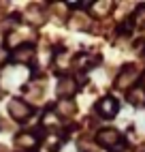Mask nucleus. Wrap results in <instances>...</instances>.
Masks as SVG:
<instances>
[{
    "label": "nucleus",
    "mask_w": 145,
    "mask_h": 152,
    "mask_svg": "<svg viewBox=\"0 0 145 152\" xmlns=\"http://www.w3.org/2000/svg\"><path fill=\"white\" fill-rule=\"evenodd\" d=\"M139 77V71L134 66H124L120 71V75L115 77V88L120 90H126V88H132V82Z\"/></svg>",
    "instance_id": "f257e3e1"
},
{
    "label": "nucleus",
    "mask_w": 145,
    "mask_h": 152,
    "mask_svg": "<svg viewBox=\"0 0 145 152\" xmlns=\"http://www.w3.org/2000/svg\"><path fill=\"white\" fill-rule=\"evenodd\" d=\"M9 114H11L15 120H26L30 114H32V107L22 99H13L11 103H9Z\"/></svg>",
    "instance_id": "f03ea898"
},
{
    "label": "nucleus",
    "mask_w": 145,
    "mask_h": 152,
    "mask_svg": "<svg viewBox=\"0 0 145 152\" xmlns=\"http://www.w3.org/2000/svg\"><path fill=\"white\" fill-rule=\"evenodd\" d=\"M117 111H120V103H117V99H113V96H105L98 103V114L105 116V118H113Z\"/></svg>",
    "instance_id": "7ed1b4c3"
},
{
    "label": "nucleus",
    "mask_w": 145,
    "mask_h": 152,
    "mask_svg": "<svg viewBox=\"0 0 145 152\" xmlns=\"http://www.w3.org/2000/svg\"><path fill=\"white\" fill-rule=\"evenodd\" d=\"M96 139H98V144L107 146V148H115L120 144V133L115 129H102V131H98Z\"/></svg>",
    "instance_id": "20e7f679"
},
{
    "label": "nucleus",
    "mask_w": 145,
    "mask_h": 152,
    "mask_svg": "<svg viewBox=\"0 0 145 152\" xmlns=\"http://www.w3.org/2000/svg\"><path fill=\"white\" fill-rule=\"evenodd\" d=\"M32 58H34V47L30 45V43L19 45L15 52H13V60H15V62H19V64H28Z\"/></svg>",
    "instance_id": "39448f33"
},
{
    "label": "nucleus",
    "mask_w": 145,
    "mask_h": 152,
    "mask_svg": "<svg viewBox=\"0 0 145 152\" xmlns=\"http://www.w3.org/2000/svg\"><path fill=\"white\" fill-rule=\"evenodd\" d=\"M58 92L62 96H72L77 92V82H75V77H64V79H60V84H58Z\"/></svg>",
    "instance_id": "423d86ee"
},
{
    "label": "nucleus",
    "mask_w": 145,
    "mask_h": 152,
    "mask_svg": "<svg viewBox=\"0 0 145 152\" xmlns=\"http://www.w3.org/2000/svg\"><path fill=\"white\" fill-rule=\"evenodd\" d=\"M38 144V139L32 135V133H22V135H17V146L19 148H34Z\"/></svg>",
    "instance_id": "0eeeda50"
},
{
    "label": "nucleus",
    "mask_w": 145,
    "mask_h": 152,
    "mask_svg": "<svg viewBox=\"0 0 145 152\" xmlns=\"http://www.w3.org/2000/svg\"><path fill=\"white\" fill-rule=\"evenodd\" d=\"M128 101L132 105H145V88H132V92L128 94Z\"/></svg>",
    "instance_id": "6e6552de"
},
{
    "label": "nucleus",
    "mask_w": 145,
    "mask_h": 152,
    "mask_svg": "<svg viewBox=\"0 0 145 152\" xmlns=\"http://www.w3.org/2000/svg\"><path fill=\"white\" fill-rule=\"evenodd\" d=\"M111 9V2H102V4H94V13L96 15H105Z\"/></svg>",
    "instance_id": "1a4fd4ad"
},
{
    "label": "nucleus",
    "mask_w": 145,
    "mask_h": 152,
    "mask_svg": "<svg viewBox=\"0 0 145 152\" xmlns=\"http://www.w3.org/2000/svg\"><path fill=\"white\" fill-rule=\"evenodd\" d=\"M45 124H47V126H56V124H58V118H56L54 114H51V111L45 116Z\"/></svg>",
    "instance_id": "9d476101"
},
{
    "label": "nucleus",
    "mask_w": 145,
    "mask_h": 152,
    "mask_svg": "<svg viewBox=\"0 0 145 152\" xmlns=\"http://www.w3.org/2000/svg\"><path fill=\"white\" fill-rule=\"evenodd\" d=\"M139 19V22H145V4H141L139 9H137V15H134Z\"/></svg>",
    "instance_id": "9b49d317"
},
{
    "label": "nucleus",
    "mask_w": 145,
    "mask_h": 152,
    "mask_svg": "<svg viewBox=\"0 0 145 152\" xmlns=\"http://www.w3.org/2000/svg\"><path fill=\"white\" fill-rule=\"evenodd\" d=\"M79 150H81V152H94V146H90V144H79Z\"/></svg>",
    "instance_id": "f8f14e48"
}]
</instances>
